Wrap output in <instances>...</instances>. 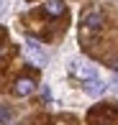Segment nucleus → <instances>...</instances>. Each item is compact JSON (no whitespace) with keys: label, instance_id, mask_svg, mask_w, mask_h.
Here are the masks:
<instances>
[{"label":"nucleus","instance_id":"f257e3e1","mask_svg":"<svg viewBox=\"0 0 118 125\" xmlns=\"http://www.w3.org/2000/svg\"><path fill=\"white\" fill-rule=\"evenodd\" d=\"M23 54H26V59H31L36 66H44V64L49 61V54L41 49V43H39L36 38H31V36L26 38V49H23Z\"/></svg>","mask_w":118,"mask_h":125},{"label":"nucleus","instance_id":"f03ea898","mask_svg":"<svg viewBox=\"0 0 118 125\" xmlns=\"http://www.w3.org/2000/svg\"><path fill=\"white\" fill-rule=\"evenodd\" d=\"M72 74L77 79H82V82H92V79H100L98 72H95V66H90L87 61H72Z\"/></svg>","mask_w":118,"mask_h":125},{"label":"nucleus","instance_id":"7ed1b4c3","mask_svg":"<svg viewBox=\"0 0 118 125\" xmlns=\"http://www.w3.org/2000/svg\"><path fill=\"white\" fill-rule=\"evenodd\" d=\"M33 87H36V82L28 77H21L18 82H15V87H13V92L18 94V97H26V94H31L33 92Z\"/></svg>","mask_w":118,"mask_h":125},{"label":"nucleus","instance_id":"20e7f679","mask_svg":"<svg viewBox=\"0 0 118 125\" xmlns=\"http://www.w3.org/2000/svg\"><path fill=\"white\" fill-rule=\"evenodd\" d=\"M87 89V94H92V97H100V94L105 92V82H100V79H92V82H82Z\"/></svg>","mask_w":118,"mask_h":125},{"label":"nucleus","instance_id":"39448f33","mask_svg":"<svg viewBox=\"0 0 118 125\" xmlns=\"http://www.w3.org/2000/svg\"><path fill=\"white\" fill-rule=\"evenodd\" d=\"M100 26H103V15H100V13H87V15H85V28L98 31Z\"/></svg>","mask_w":118,"mask_h":125},{"label":"nucleus","instance_id":"423d86ee","mask_svg":"<svg viewBox=\"0 0 118 125\" xmlns=\"http://www.w3.org/2000/svg\"><path fill=\"white\" fill-rule=\"evenodd\" d=\"M44 8H46V13H52V15H62L64 13V3H62V0H46Z\"/></svg>","mask_w":118,"mask_h":125},{"label":"nucleus","instance_id":"0eeeda50","mask_svg":"<svg viewBox=\"0 0 118 125\" xmlns=\"http://www.w3.org/2000/svg\"><path fill=\"white\" fill-rule=\"evenodd\" d=\"M10 120V110L8 107H0V123H8Z\"/></svg>","mask_w":118,"mask_h":125},{"label":"nucleus","instance_id":"6e6552de","mask_svg":"<svg viewBox=\"0 0 118 125\" xmlns=\"http://www.w3.org/2000/svg\"><path fill=\"white\" fill-rule=\"evenodd\" d=\"M5 13V0H0V15Z\"/></svg>","mask_w":118,"mask_h":125},{"label":"nucleus","instance_id":"1a4fd4ad","mask_svg":"<svg viewBox=\"0 0 118 125\" xmlns=\"http://www.w3.org/2000/svg\"><path fill=\"white\" fill-rule=\"evenodd\" d=\"M113 89H116V92H118V77L113 79Z\"/></svg>","mask_w":118,"mask_h":125}]
</instances>
